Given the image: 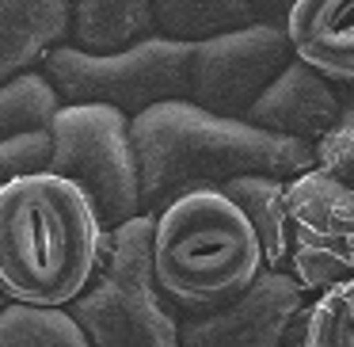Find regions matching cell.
<instances>
[{
  "mask_svg": "<svg viewBox=\"0 0 354 347\" xmlns=\"http://www.w3.org/2000/svg\"><path fill=\"white\" fill-rule=\"evenodd\" d=\"M46 168L84 191L103 229L141 214V176L130 118L103 103H62L50 118Z\"/></svg>",
  "mask_w": 354,
  "mask_h": 347,
  "instance_id": "6",
  "label": "cell"
},
{
  "mask_svg": "<svg viewBox=\"0 0 354 347\" xmlns=\"http://www.w3.org/2000/svg\"><path fill=\"white\" fill-rule=\"evenodd\" d=\"M293 57L286 27L244 24L191 39L187 100L225 118H244L255 96L282 73Z\"/></svg>",
  "mask_w": 354,
  "mask_h": 347,
  "instance_id": "7",
  "label": "cell"
},
{
  "mask_svg": "<svg viewBox=\"0 0 354 347\" xmlns=\"http://www.w3.org/2000/svg\"><path fill=\"white\" fill-rule=\"evenodd\" d=\"M187 65L191 39H168L156 31L107 54L62 42L46 54L39 73L62 103H103L133 118L153 103L187 100Z\"/></svg>",
  "mask_w": 354,
  "mask_h": 347,
  "instance_id": "5",
  "label": "cell"
},
{
  "mask_svg": "<svg viewBox=\"0 0 354 347\" xmlns=\"http://www.w3.org/2000/svg\"><path fill=\"white\" fill-rule=\"evenodd\" d=\"M149 237V214L107 229L92 278L65 305L92 347H179V309L156 286Z\"/></svg>",
  "mask_w": 354,
  "mask_h": 347,
  "instance_id": "4",
  "label": "cell"
},
{
  "mask_svg": "<svg viewBox=\"0 0 354 347\" xmlns=\"http://www.w3.org/2000/svg\"><path fill=\"white\" fill-rule=\"evenodd\" d=\"M141 176V214H160L171 199L198 187H225L236 176L293 179L313 168V149L259 130L248 118H225L191 100H168L130 118Z\"/></svg>",
  "mask_w": 354,
  "mask_h": 347,
  "instance_id": "1",
  "label": "cell"
},
{
  "mask_svg": "<svg viewBox=\"0 0 354 347\" xmlns=\"http://www.w3.org/2000/svg\"><path fill=\"white\" fill-rule=\"evenodd\" d=\"M46 157H50V130L0 141V184L12 179V176H19V172L46 168Z\"/></svg>",
  "mask_w": 354,
  "mask_h": 347,
  "instance_id": "20",
  "label": "cell"
},
{
  "mask_svg": "<svg viewBox=\"0 0 354 347\" xmlns=\"http://www.w3.org/2000/svg\"><path fill=\"white\" fill-rule=\"evenodd\" d=\"M313 161L328 176H335L346 187H354V103H346L339 123L313 145Z\"/></svg>",
  "mask_w": 354,
  "mask_h": 347,
  "instance_id": "19",
  "label": "cell"
},
{
  "mask_svg": "<svg viewBox=\"0 0 354 347\" xmlns=\"http://www.w3.org/2000/svg\"><path fill=\"white\" fill-rule=\"evenodd\" d=\"M57 107H62V100L39 69L4 80L0 84V141L50 130V118Z\"/></svg>",
  "mask_w": 354,
  "mask_h": 347,
  "instance_id": "16",
  "label": "cell"
},
{
  "mask_svg": "<svg viewBox=\"0 0 354 347\" xmlns=\"http://www.w3.org/2000/svg\"><path fill=\"white\" fill-rule=\"evenodd\" d=\"M107 229L77 184L50 168L0 184V294L69 305L92 278Z\"/></svg>",
  "mask_w": 354,
  "mask_h": 347,
  "instance_id": "2",
  "label": "cell"
},
{
  "mask_svg": "<svg viewBox=\"0 0 354 347\" xmlns=\"http://www.w3.org/2000/svg\"><path fill=\"white\" fill-rule=\"evenodd\" d=\"M301 347H354V275L313 294Z\"/></svg>",
  "mask_w": 354,
  "mask_h": 347,
  "instance_id": "18",
  "label": "cell"
},
{
  "mask_svg": "<svg viewBox=\"0 0 354 347\" xmlns=\"http://www.w3.org/2000/svg\"><path fill=\"white\" fill-rule=\"evenodd\" d=\"M290 210V275L305 290H324L354 275V187L305 168L286 179Z\"/></svg>",
  "mask_w": 354,
  "mask_h": 347,
  "instance_id": "9",
  "label": "cell"
},
{
  "mask_svg": "<svg viewBox=\"0 0 354 347\" xmlns=\"http://www.w3.org/2000/svg\"><path fill=\"white\" fill-rule=\"evenodd\" d=\"M156 35V0H73V46L107 54Z\"/></svg>",
  "mask_w": 354,
  "mask_h": 347,
  "instance_id": "13",
  "label": "cell"
},
{
  "mask_svg": "<svg viewBox=\"0 0 354 347\" xmlns=\"http://www.w3.org/2000/svg\"><path fill=\"white\" fill-rule=\"evenodd\" d=\"M4 301H8V298H4V294H0V305H4Z\"/></svg>",
  "mask_w": 354,
  "mask_h": 347,
  "instance_id": "22",
  "label": "cell"
},
{
  "mask_svg": "<svg viewBox=\"0 0 354 347\" xmlns=\"http://www.w3.org/2000/svg\"><path fill=\"white\" fill-rule=\"evenodd\" d=\"M343 107H346L343 96L335 92V84L324 73H316L301 57H290L282 65V73L255 96V103L248 107L244 118L259 130H270L278 138H293L313 149L339 123Z\"/></svg>",
  "mask_w": 354,
  "mask_h": 347,
  "instance_id": "10",
  "label": "cell"
},
{
  "mask_svg": "<svg viewBox=\"0 0 354 347\" xmlns=\"http://www.w3.org/2000/svg\"><path fill=\"white\" fill-rule=\"evenodd\" d=\"M313 290L290 271L263 267L236 298L179 313V347H301Z\"/></svg>",
  "mask_w": 354,
  "mask_h": 347,
  "instance_id": "8",
  "label": "cell"
},
{
  "mask_svg": "<svg viewBox=\"0 0 354 347\" xmlns=\"http://www.w3.org/2000/svg\"><path fill=\"white\" fill-rule=\"evenodd\" d=\"M293 4L297 0H248V12H252V24H270V27H286Z\"/></svg>",
  "mask_w": 354,
  "mask_h": 347,
  "instance_id": "21",
  "label": "cell"
},
{
  "mask_svg": "<svg viewBox=\"0 0 354 347\" xmlns=\"http://www.w3.org/2000/svg\"><path fill=\"white\" fill-rule=\"evenodd\" d=\"M153 275L179 313H206L236 298L263 271V248L221 187H198L153 214Z\"/></svg>",
  "mask_w": 354,
  "mask_h": 347,
  "instance_id": "3",
  "label": "cell"
},
{
  "mask_svg": "<svg viewBox=\"0 0 354 347\" xmlns=\"http://www.w3.org/2000/svg\"><path fill=\"white\" fill-rule=\"evenodd\" d=\"M0 347H92L65 305H0Z\"/></svg>",
  "mask_w": 354,
  "mask_h": 347,
  "instance_id": "15",
  "label": "cell"
},
{
  "mask_svg": "<svg viewBox=\"0 0 354 347\" xmlns=\"http://www.w3.org/2000/svg\"><path fill=\"white\" fill-rule=\"evenodd\" d=\"M293 57L331 84H354V0H297L286 19Z\"/></svg>",
  "mask_w": 354,
  "mask_h": 347,
  "instance_id": "11",
  "label": "cell"
},
{
  "mask_svg": "<svg viewBox=\"0 0 354 347\" xmlns=\"http://www.w3.org/2000/svg\"><path fill=\"white\" fill-rule=\"evenodd\" d=\"M248 225L255 229L263 248V267L290 271V210H286V179L274 176H236L221 187Z\"/></svg>",
  "mask_w": 354,
  "mask_h": 347,
  "instance_id": "14",
  "label": "cell"
},
{
  "mask_svg": "<svg viewBox=\"0 0 354 347\" xmlns=\"http://www.w3.org/2000/svg\"><path fill=\"white\" fill-rule=\"evenodd\" d=\"M73 31V0H0V84L46 62Z\"/></svg>",
  "mask_w": 354,
  "mask_h": 347,
  "instance_id": "12",
  "label": "cell"
},
{
  "mask_svg": "<svg viewBox=\"0 0 354 347\" xmlns=\"http://www.w3.org/2000/svg\"><path fill=\"white\" fill-rule=\"evenodd\" d=\"M252 24L248 0H156V31L168 39H206Z\"/></svg>",
  "mask_w": 354,
  "mask_h": 347,
  "instance_id": "17",
  "label": "cell"
}]
</instances>
